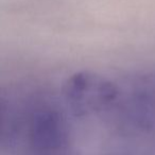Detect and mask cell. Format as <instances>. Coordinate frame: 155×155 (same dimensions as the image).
<instances>
[{
  "instance_id": "7a4b0ae2",
  "label": "cell",
  "mask_w": 155,
  "mask_h": 155,
  "mask_svg": "<svg viewBox=\"0 0 155 155\" xmlns=\"http://www.w3.org/2000/svg\"><path fill=\"white\" fill-rule=\"evenodd\" d=\"M31 148L38 155L64 152L68 142V129L61 113L55 110H39L32 115L28 129Z\"/></svg>"
},
{
  "instance_id": "6da1fadb",
  "label": "cell",
  "mask_w": 155,
  "mask_h": 155,
  "mask_svg": "<svg viewBox=\"0 0 155 155\" xmlns=\"http://www.w3.org/2000/svg\"><path fill=\"white\" fill-rule=\"evenodd\" d=\"M63 96L73 114L87 116L112 105L118 97V88L101 74L78 71L65 81Z\"/></svg>"
},
{
  "instance_id": "3957f363",
  "label": "cell",
  "mask_w": 155,
  "mask_h": 155,
  "mask_svg": "<svg viewBox=\"0 0 155 155\" xmlns=\"http://www.w3.org/2000/svg\"><path fill=\"white\" fill-rule=\"evenodd\" d=\"M53 155H63V152L62 153H58V154H53Z\"/></svg>"
}]
</instances>
